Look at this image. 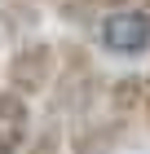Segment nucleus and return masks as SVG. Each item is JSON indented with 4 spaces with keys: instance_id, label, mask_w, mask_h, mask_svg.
<instances>
[{
    "instance_id": "423d86ee",
    "label": "nucleus",
    "mask_w": 150,
    "mask_h": 154,
    "mask_svg": "<svg viewBox=\"0 0 150 154\" xmlns=\"http://www.w3.org/2000/svg\"><path fill=\"white\" fill-rule=\"evenodd\" d=\"M40 31V0H0V44H22Z\"/></svg>"
},
{
    "instance_id": "20e7f679",
    "label": "nucleus",
    "mask_w": 150,
    "mask_h": 154,
    "mask_svg": "<svg viewBox=\"0 0 150 154\" xmlns=\"http://www.w3.org/2000/svg\"><path fill=\"white\" fill-rule=\"evenodd\" d=\"M128 137H132V123L119 119L115 110H106V101L93 106V110H84V115H75L66 123L71 154H115Z\"/></svg>"
},
{
    "instance_id": "f03ea898",
    "label": "nucleus",
    "mask_w": 150,
    "mask_h": 154,
    "mask_svg": "<svg viewBox=\"0 0 150 154\" xmlns=\"http://www.w3.org/2000/svg\"><path fill=\"white\" fill-rule=\"evenodd\" d=\"M58 62H62V53H58L53 40L31 35V40H22V44H13L9 62H5V84L18 88L22 97H44L49 88H53Z\"/></svg>"
},
{
    "instance_id": "9b49d317",
    "label": "nucleus",
    "mask_w": 150,
    "mask_h": 154,
    "mask_svg": "<svg viewBox=\"0 0 150 154\" xmlns=\"http://www.w3.org/2000/svg\"><path fill=\"white\" fill-rule=\"evenodd\" d=\"M40 5H58V0H40Z\"/></svg>"
},
{
    "instance_id": "39448f33",
    "label": "nucleus",
    "mask_w": 150,
    "mask_h": 154,
    "mask_svg": "<svg viewBox=\"0 0 150 154\" xmlns=\"http://www.w3.org/2000/svg\"><path fill=\"white\" fill-rule=\"evenodd\" d=\"M35 132L31 119V97H22L18 88H0V154H22Z\"/></svg>"
},
{
    "instance_id": "0eeeda50",
    "label": "nucleus",
    "mask_w": 150,
    "mask_h": 154,
    "mask_svg": "<svg viewBox=\"0 0 150 154\" xmlns=\"http://www.w3.org/2000/svg\"><path fill=\"white\" fill-rule=\"evenodd\" d=\"M22 154H71V141H66V123H62V119H49L44 128H35Z\"/></svg>"
},
{
    "instance_id": "6e6552de",
    "label": "nucleus",
    "mask_w": 150,
    "mask_h": 154,
    "mask_svg": "<svg viewBox=\"0 0 150 154\" xmlns=\"http://www.w3.org/2000/svg\"><path fill=\"white\" fill-rule=\"evenodd\" d=\"M53 9L66 26H97L106 13V0H58Z\"/></svg>"
},
{
    "instance_id": "7ed1b4c3",
    "label": "nucleus",
    "mask_w": 150,
    "mask_h": 154,
    "mask_svg": "<svg viewBox=\"0 0 150 154\" xmlns=\"http://www.w3.org/2000/svg\"><path fill=\"white\" fill-rule=\"evenodd\" d=\"M93 35H97V48L110 53V57H146L150 53V9H137V5H128V9H106L102 22L93 26Z\"/></svg>"
},
{
    "instance_id": "9d476101",
    "label": "nucleus",
    "mask_w": 150,
    "mask_h": 154,
    "mask_svg": "<svg viewBox=\"0 0 150 154\" xmlns=\"http://www.w3.org/2000/svg\"><path fill=\"white\" fill-rule=\"evenodd\" d=\"M146 123H150V75H146Z\"/></svg>"
},
{
    "instance_id": "1a4fd4ad",
    "label": "nucleus",
    "mask_w": 150,
    "mask_h": 154,
    "mask_svg": "<svg viewBox=\"0 0 150 154\" xmlns=\"http://www.w3.org/2000/svg\"><path fill=\"white\" fill-rule=\"evenodd\" d=\"M128 5H137V0H106V9H128Z\"/></svg>"
},
{
    "instance_id": "f257e3e1",
    "label": "nucleus",
    "mask_w": 150,
    "mask_h": 154,
    "mask_svg": "<svg viewBox=\"0 0 150 154\" xmlns=\"http://www.w3.org/2000/svg\"><path fill=\"white\" fill-rule=\"evenodd\" d=\"M58 53H62V62H58V75H53V88H49V119L71 123L75 115H84V110H93V106H102L106 79H102L93 53L80 44V40L58 44Z\"/></svg>"
}]
</instances>
